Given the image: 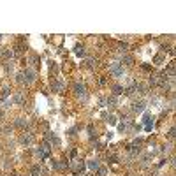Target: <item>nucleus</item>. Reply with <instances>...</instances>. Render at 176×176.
Instances as JSON below:
<instances>
[{
    "label": "nucleus",
    "instance_id": "f257e3e1",
    "mask_svg": "<svg viewBox=\"0 0 176 176\" xmlns=\"http://www.w3.org/2000/svg\"><path fill=\"white\" fill-rule=\"evenodd\" d=\"M72 92H74L76 99H79V100H83V102L88 100V90H86V85H85V83H76V85L72 86Z\"/></svg>",
    "mask_w": 176,
    "mask_h": 176
},
{
    "label": "nucleus",
    "instance_id": "f03ea898",
    "mask_svg": "<svg viewBox=\"0 0 176 176\" xmlns=\"http://www.w3.org/2000/svg\"><path fill=\"white\" fill-rule=\"evenodd\" d=\"M108 69H109V74L113 76V78H122L123 76V65L120 63V62H109V65H108Z\"/></svg>",
    "mask_w": 176,
    "mask_h": 176
},
{
    "label": "nucleus",
    "instance_id": "7ed1b4c3",
    "mask_svg": "<svg viewBox=\"0 0 176 176\" xmlns=\"http://www.w3.org/2000/svg\"><path fill=\"white\" fill-rule=\"evenodd\" d=\"M21 72H23V78H25V85L35 83V79H37V71H35L33 67H26V69L21 71Z\"/></svg>",
    "mask_w": 176,
    "mask_h": 176
},
{
    "label": "nucleus",
    "instance_id": "20e7f679",
    "mask_svg": "<svg viewBox=\"0 0 176 176\" xmlns=\"http://www.w3.org/2000/svg\"><path fill=\"white\" fill-rule=\"evenodd\" d=\"M33 139H35V134H33V132H23V134L18 138V143H19L21 146H30V145L33 143Z\"/></svg>",
    "mask_w": 176,
    "mask_h": 176
},
{
    "label": "nucleus",
    "instance_id": "39448f33",
    "mask_svg": "<svg viewBox=\"0 0 176 176\" xmlns=\"http://www.w3.org/2000/svg\"><path fill=\"white\" fill-rule=\"evenodd\" d=\"M25 102H26V92H25V90H18V92H14L12 104H16V106H25Z\"/></svg>",
    "mask_w": 176,
    "mask_h": 176
},
{
    "label": "nucleus",
    "instance_id": "423d86ee",
    "mask_svg": "<svg viewBox=\"0 0 176 176\" xmlns=\"http://www.w3.org/2000/svg\"><path fill=\"white\" fill-rule=\"evenodd\" d=\"M49 164H51V167H53L55 171H65V167H69V162H67V160H56V159H51Z\"/></svg>",
    "mask_w": 176,
    "mask_h": 176
},
{
    "label": "nucleus",
    "instance_id": "0eeeda50",
    "mask_svg": "<svg viewBox=\"0 0 176 176\" xmlns=\"http://www.w3.org/2000/svg\"><path fill=\"white\" fill-rule=\"evenodd\" d=\"M12 127H14V129H21V130H25V129L28 127V120L23 118V116H18V118L12 120Z\"/></svg>",
    "mask_w": 176,
    "mask_h": 176
},
{
    "label": "nucleus",
    "instance_id": "6e6552de",
    "mask_svg": "<svg viewBox=\"0 0 176 176\" xmlns=\"http://www.w3.org/2000/svg\"><path fill=\"white\" fill-rule=\"evenodd\" d=\"M145 109H146V102H145L143 99H139V100H134V102H132V111H134V113H138V115H139V113H143Z\"/></svg>",
    "mask_w": 176,
    "mask_h": 176
},
{
    "label": "nucleus",
    "instance_id": "1a4fd4ad",
    "mask_svg": "<svg viewBox=\"0 0 176 176\" xmlns=\"http://www.w3.org/2000/svg\"><path fill=\"white\" fill-rule=\"evenodd\" d=\"M63 88H65V85H63L62 81H58V79H55V81L51 83V92H55V93H62Z\"/></svg>",
    "mask_w": 176,
    "mask_h": 176
},
{
    "label": "nucleus",
    "instance_id": "9d476101",
    "mask_svg": "<svg viewBox=\"0 0 176 176\" xmlns=\"http://www.w3.org/2000/svg\"><path fill=\"white\" fill-rule=\"evenodd\" d=\"M123 90H125V86L123 85H120V83H115V85H111V95H115V97H118V95H122L123 93Z\"/></svg>",
    "mask_w": 176,
    "mask_h": 176
},
{
    "label": "nucleus",
    "instance_id": "9b49d317",
    "mask_svg": "<svg viewBox=\"0 0 176 176\" xmlns=\"http://www.w3.org/2000/svg\"><path fill=\"white\" fill-rule=\"evenodd\" d=\"M150 86H160V81H159V74H150V79H148Z\"/></svg>",
    "mask_w": 176,
    "mask_h": 176
},
{
    "label": "nucleus",
    "instance_id": "f8f14e48",
    "mask_svg": "<svg viewBox=\"0 0 176 176\" xmlns=\"http://www.w3.org/2000/svg\"><path fill=\"white\" fill-rule=\"evenodd\" d=\"M74 53H76L78 56H85V55H86V48H85L83 44H76V48H74Z\"/></svg>",
    "mask_w": 176,
    "mask_h": 176
},
{
    "label": "nucleus",
    "instance_id": "ddd939ff",
    "mask_svg": "<svg viewBox=\"0 0 176 176\" xmlns=\"http://www.w3.org/2000/svg\"><path fill=\"white\" fill-rule=\"evenodd\" d=\"M120 63H122V65L125 63V65H129V67H130V65L134 63V58H132L130 55H122V60H120Z\"/></svg>",
    "mask_w": 176,
    "mask_h": 176
},
{
    "label": "nucleus",
    "instance_id": "4468645a",
    "mask_svg": "<svg viewBox=\"0 0 176 176\" xmlns=\"http://www.w3.org/2000/svg\"><path fill=\"white\" fill-rule=\"evenodd\" d=\"M88 167H90L92 171H97V169L100 167V160H99V159H92V160H88Z\"/></svg>",
    "mask_w": 176,
    "mask_h": 176
},
{
    "label": "nucleus",
    "instance_id": "2eb2a0df",
    "mask_svg": "<svg viewBox=\"0 0 176 176\" xmlns=\"http://www.w3.org/2000/svg\"><path fill=\"white\" fill-rule=\"evenodd\" d=\"M41 164H35V166H32V169H30V176H39L41 175Z\"/></svg>",
    "mask_w": 176,
    "mask_h": 176
},
{
    "label": "nucleus",
    "instance_id": "dca6fc26",
    "mask_svg": "<svg viewBox=\"0 0 176 176\" xmlns=\"http://www.w3.org/2000/svg\"><path fill=\"white\" fill-rule=\"evenodd\" d=\"M2 56H4L5 60H11V58L14 56V51H12V49H9V48H4V53H2Z\"/></svg>",
    "mask_w": 176,
    "mask_h": 176
},
{
    "label": "nucleus",
    "instance_id": "f3484780",
    "mask_svg": "<svg viewBox=\"0 0 176 176\" xmlns=\"http://www.w3.org/2000/svg\"><path fill=\"white\" fill-rule=\"evenodd\" d=\"M116 102H118V100H116V97H115V95H109V97L106 99V106H109V108H115V106H116Z\"/></svg>",
    "mask_w": 176,
    "mask_h": 176
},
{
    "label": "nucleus",
    "instance_id": "a211bd4d",
    "mask_svg": "<svg viewBox=\"0 0 176 176\" xmlns=\"http://www.w3.org/2000/svg\"><path fill=\"white\" fill-rule=\"evenodd\" d=\"M9 93H11V88H9V86H4V88H2V92H0V100L7 99V97H9Z\"/></svg>",
    "mask_w": 176,
    "mask_h": 176
},
{
    "label": "nucleus",
    "instance_id": "6ab92c4d",
    "mask_svg": "<svg viewBox=\"0 0 176 176\" xmlns=\"http://www.w3.org/2000/svg\"><path fill=\"white\" fill-rule=\"evenodd\" d=\"M28 62H30V65H33V69H35V65H39V56H37V55H30V56H28Z\"/></svg>",
    "mask_w": 176,
    "mask_h": 176
},
{
    "label": "nucleus",
    "instance_id": "aec40b11",
    "mask_svg": "<svg viewBox=\"0 0 176 176\" xmlns=\"http://www.w3.org/2000/svg\"><path fill=\"white\" fill-rule=\"evenodd\" d=\"M11 106H12V99H4L0 108H4V109H11Z\"/></svg>",
    "mask_w": 176,
    "mask_h": 176
},
{
    "label": "nucleus",
    "instance_id": "412c9836",
    "mask_svg": "<svg viewBox=\"0 0 176 176\" xmlns=\"http://www.w3.org/2000/svg\"><path fill=\"white\" fill-rule=\"evenodd\" d=\"M166 58H164V55H157L155 58H153V62H155V65H162V62H164Z\"/></svg>",
    "mask_w": 176,
    "mask_h": 176
},
{
    "label": "nucleus",
    "instance_id": "4be33fe9",
    "mask_svg": "<svg viewBox=\"0 0 176 176\" xmlns=\"http://www.w3.org/2000/svg\"><path fill=\"white\" fill-rule=\"evenodd\" d=\"M16 83H18V85H25V78H23V72H18V74H16Z\"/></svg>",
    "mask_w": 176,
    "mask_h": 176
},
{
    "label": "nucleus",
    "instance_id": "5701e85b",
    "mask_svg": "<svg viewBox=\"0 0 176 176\" xmlns=\"http://www.w3.org/2000/svg\"><path fill=\"white\" fill-rule=\"evenodd\" d=\"M104 118H106L111 125H115V123H116V116H115V115H109V116H108V115H104Z\"/></svg>",
    "mask_w": 176,
    "mask_h": 176
},
{
    "label": "nucleus",
    "instance_id": "b1692460",
    "mask_svg": "<svg viewBox=\"0 0 176 176\" xmlns=\"http://www.w3.org/2000/svg\"><path fill=\"white\" fill-rule=\"evenodd\" d=\"M85 63H86V67H90V69H92V67H95V58H86V60H85Z\"/></svg>",
    "mask_w": 176,
    "mask_h": 176
},
{
    "label": "nucleus",
    "instance_id": "393cba45",
    "mask_svg": "<svg viewBox=\"0 0 176 176\" xmlns=\"http://www.w3.org/2000/svg\"><path fill=\"white\" fill-rule=\"evenodd\" d=\"M12 129H14V127L5 125V127H2V134H5V136H7V134H11V132H12Z\"/></svg>",
    "mask_w": 176,
    "mask_h": 176
},
{
    "label": "nucleus",
    "instance_id": "a878e982",
    "mask_svg": "<svg viewBox=\"0 0 176 176\" xmlns=\"http://www.w3.org/2000/svg\"><path fill=\"white\" fill-rule=\"evenodd\" d=\"M118 48H120V53H125V51H127V48H129V44H127V42H120V44H118Z\"/></svg>",
    "mask_w": 176,
    "mask_h": 176
},
{
    "label": "nucleus",
    "instance_id": "bb28decb",
    "mask_svg": "<svg viewBox=\"0 0 176 176\" xmlns=\"http://www.w3.org/2000/svg\"><path fill=\"white\" fill-rule=\"evenodd\" d=\"M97 175H99V176H106V175H108V169H106V167H99V169H97Z\"/></svg>",
    "mask_w": 176,
    "mask_h": 176
},
{
    "label": "nucleus",
    "instance_id": "cd10ccee",
    "mask_svg": "<svg viewBox=\"0 0 176 176\" xmlns=\"http://www.w3.org/2000/svg\"><path fill=\"white\" fill-rule=\"evenodd\" d=\"M141 69H143V71H146V72H152V65H148V63H143V65H141Z\"/></svg>",
    "mask_w": 176,
    "mask_h": 176
},
{
    "label": "nucleus",
    "instance_id": "c85d7f7f",
    "mask_svg": "<svg viewBox=\"0 0 176 176\" xmlns=\"http://www.w3.org/2000/svg\"><path fill=\"white\" fill-rule=\"evenodd\" d=\"M106 83H108V79H106V78H99V85H100V86H104Z\"/></svg>",
    "mask_w": 176,
    "mask_h": 176
},
{
    "label": "nucleus",
    "instance_id": "c756f323",
    "mask_svg": "<svg viewBox=\"0 0 176 176\" xmlns=\"http://www.w3.org/2000/svg\"><path fill=\"white\" fill-rule=\"evenodd\" d=\"M167 136H169V139H173V138H175V127H171V129H169V134H167Z\"/></svg>",
    "mask_w": 176,
    "mask_h": 176
},
{
    "label": "nucleus",
    "instance_id": "7c9ffc66",
    "mask_svg": "<svg viewBox=\"0 0 176 176\" xmlns=\"http://www.w3.org/2000/svg\"><path fill=\"white\" fill-rule=\"evenodd\" d=\"M76 132H78V127H72V129H71V130H69V134H71V136H74V134H76Z\"/></svg>",
    "mask_w": 176,
    "mask_h": 176
},
{
    "label": "nucleus",
    "instance_id": "2f4dec72",
    "mask_svg": "<svg viewBox=\"0 0 176 176\" xmlns=\"http://www.w3.org/2000/svg\"><path fill=\"white\" fill-rule=\"evenodd\" d=\"M2 53H4V48H2V46H0V56H2Z\"/></svg>",
    "mask_w": 176,
    "mask_h": 176
},
{
    "label": "nucleus",
    "instance_id": "473e14b6",
    "mask_svg": "<svg viewBox=\"0 0 176 176\" xmlns=\"http://www.w3.org/2000/svg\"><path fill=\"white\" fill-rule=\"evenodd\" d=\"M0 41H2V35H0Z\"/></svg>",
    "mask_w": 176,
    "mask_h": 176
}]
</instances>
